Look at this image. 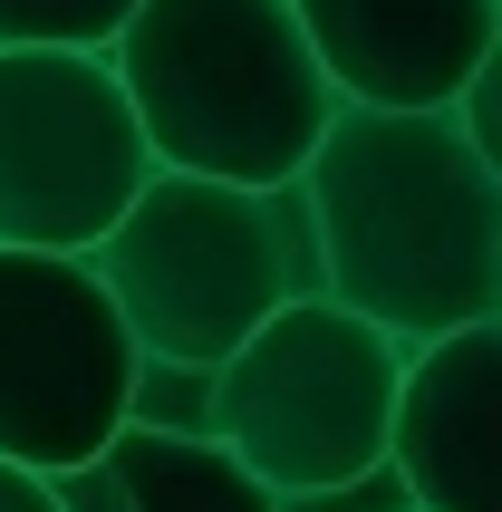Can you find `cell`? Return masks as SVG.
Returning <instances> with one entry per match:
<instances>
[{
  "mask_svg": "<svg viewBox=\"0 0 502 512\" xmlns=\"http://www.w3.org/2000/svg\"><path fill=\"white\" fill-rule=\"evenodd\" d=\"M145 174V136L97 49H0V252L87 261Z\"/></svg>",
  "mask_w": 502,
  "mask_h": 512,
  "instance_id": "8992f818",
  "label": "cell"
},
{
  "mask_svg": "<svg viewBox=\"0 0 502 512\" xmlns=\"http://www.w3.org/2000/svg\"><path fill=\"white\" fill-rule=\"evenodd\" d=\"M338 107L425 116L493 68L502 0H290Z\"/></svg>",
  "mask_w": 502,
  "mask_h": 512,
  "instance_id": "52a82bcc",
  "label": "cell"
},
{
  "mask_svg": "<svg viewBox=\"0 0 502 512\" xmlns=\"http://www.w3.org/2000/svg\"><path fill=\"white\" fill-rule=\"evenodd\" d=\"M97 58L145 136V165L232 194H290L338 116L290 0H136Z\"/></svg>",
  "mask_w": 502,
  "mask_h": 512,
  "instance_id": "7a4b0ae2",
  "label": "cell"
},
{
  "mask_svg": "<svg viewBox=\"0 0 502 512\" xmlns=\"http://www.w3.org/2000/svg\"><path fill=\"white\" fill-rule=\"evenodd\" d=\"M97 290L116 300L136 368L213 377L271 310L309 300L300 203L290 194H232L194 174H145V194L116 213V232L87 252Z\"/></svg>",
  "mask_w": 502,
  "mask_h": 512,
  "instance_id": "3957f363",
  "label": "cell"
},
{
  "mask_svg": "<svg viewBox=\"0 0 502 512\" xmlns=\"http://www.w3.org/2000/svg\"><path fill=\"white\" fill-rule=\"evenodd\" d=\"M387 474L406 512H502V319L406 348Z\"/></svg>",
  "mask_w": 502,
  "mask_h": 512,
  "instance_id": "ba28073f",
  "label": "cell"
},
{
  "mask_svg": "<svg viewBox=\"0 0 502 512\" xmlns=\"http://www.w3.org/2000/svg\"><path fill=\"white\" fill-rule=\"evenodd\" d=\"M136 0H0V49H107Z\"/></svg>",
  "mask_w": 502,
  "mask_h": 512,
  "instance_id": "30bf717a",
  "label": "cell"
},
{
  "mask_svg": "<svg viewBox=\"0 0 502 512\" xmlns=\"http://www.w3.org/2000/svg\"><path fill=\"white\" fill-rule=\"evenodd\" d=\"M387 512H406V503H387Z\"/></svg>",
  "mask_w": 502,
  "mask_h": 512,
  "instance_id": "7c38bea8",
  "label": "cell"
},
{
  "mask_svg": "<svg viewBox=\"0 0 502 512\" xmlns=\"http://www.w3.org/2000/svg\"><path fill=\"white\" fill-rule=\"evenodd\" d=\"M58 512H280V503L261 484H242L194 426L136 416L97 464H78L58 484Z\"/></svg>",
  "mask_w": 502,
  "mask_h": 512,
  "instance_id": "9c48e42d",
  "label": "cell"
},
{
  "mask_svg": "<svg viewBox=\"0 0 502 512\" xmlns=\"http://www.w3.org/2000/svg\"><path fill=\"white\" fill-rule=\"evenodd\" d=\"M145 416V368L78 252H0V464L68 484Z\"/></svg>",
  "mask_w": 502,
  "mask_h": 512,
  "instance_id": "5b68a950",
  "label": "cell"
},
{
  "mask_svg": "<svg viewBox=\"0 0 502 512\" xmlns=\"http://www.w3.org/2000/svg\"><path fill=\"white\" fill-rule=\"evenodd\" d=\"M0 512H58V484L20 474V464H0Z\"/></svg>",
  "mask_w": 502,
  "mask_h": 512,
  "instance_id": "8fae6325",
  "label": "cell"
},
{
  "mask_svg": "<svg viewBox=\"0 0 502 512\" xmlns=\"http://www.w3.org/2000/svg\"><path fill=\"white\" fill-rule=\"evenodd\" d=\"M396 368L406 348L377 339L367 319L329 310L319 290L271 310L203 377L194 435L213 455L261 484L280 512L290 503H338L387 474V406H396Z\"/></svg>",
  "mask_w": 502,
  "mask_h": 512,
  "instance_id": "277c9868",
  "label": "cell"
},
{
  "mask_svg": "<svg viewBox=\"0 0 502 512\" xmlns=\"http://www.w3.org/2000/svg\"><path fill=\"white\" fill-rule=\"evenodd\" d=\"M290 203H300L309 290L367 319L377 339L425 348L502 319V174L445 107H338Z\"/></svg>",
  "mask_w": 502,
  "mask_h": 512,
  "instance_id": "6da1fadb",
  "label": "cell"
}]
</instances>
